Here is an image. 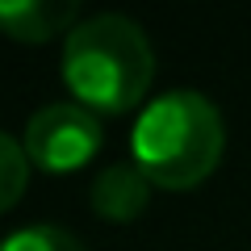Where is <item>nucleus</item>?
<instances>
[{
	"instance_id": "obj_1",
	"label": "nucleus",
	"mask_w": 251,
	"mask_h": 251,
	"mask_svg": "<svg viewBox=\"0 0 251 251\" xmlns=\"http://www.w3.org/2000/svg\"><path fill=\"white\" fill-rule=\"evenodd\" d=\"M155 75V50L143 25L122 13L80 21L63 46V80L92 113H126L143 100Z\"/></svg>"
},
{
	"instance_id": "obj_2",
	"label": "nucleus",
	"mask_w": 251,
	"mask_h": 251,
	"mask_svg": "<svg viewBox=\"0 0 251 251\" xmlns=\"http://www.w3.org/2000/svg\"><path fill=\"white\" fill-rule=\"evenodd\" d=\"M222 113L193 88H172L138 113L130 151L134 168L159 188H193L222 159Z\"/></svg>"
},
{
	"instance_id": "obj_7",
	"label": "nucleus",
	"mask_w": 251,
	"mask_h": 251,
	"mask_svg": "<svg viewBox=\"0 0 251 251\" xmlns=\"http://www.w3.org/2000/svg\"><path fill=\"white\" fill-rule=\"evenodd\" d=\"M0 251H84V247L63 226H21L0 243Z\"/></svg>"
},
{
	"instance_id": "obj_6",
	"label": "nucleus",
	"mask_w": 251,
	"mask_h": 251,
	"mask_svg": "<svg viewBox=\"0 0 251 251\" xmlns=\"http://www.w3.org/2000/svg\"><path fill=\"white\" fill-rule=\"evenodd\" d=\"M25 180H29V155H25V147H21L13 134L0 130V214L25 193Z\"/></svg>"
},
{
	"instance_id": "obj_5",
	"label": "nucleus",
	"mask_w": 251,
	"mask_h": 251,
	"mask_svg": "<svg viewBox=\"0 0 251 251\" xmlns=\"http://www.w3.org/2000/svg\"><path fill=\"white\" fill-rule=\"evenodd\" d=\"M75 21L72 0H0V29L21 42H46Z\"/></svg>"
},
{
	"instance_id": "obj_3",
	"label": "nucleus",
	"mask_w": 251,
	"mask_h": 251,
	"mask_svg": "<svg viewBox=\"0 0 251 251\" xmlns=\"http://www.w3.org/2000/svg\"><path fill=\"white\" fill-rule=\"evenodd\" d=\"M105 143V126L80 100L42 105L25 126V155L42 172H75Z\"/></svg>"
},
{
	"instance_id": "obj_4",
	"label": "nucleus",
	"mask_w": 251,
	"mask_h": 251,
	"mask_svg": "<svg viewBox=\"0 0 251 251\" xmlns=\"http://www.w3.org/2000/svg\"><path fill=\"white\" fill-rule=\"evenodd\" d=\"M92 209L109 222H130L147 209V197H151V180L134 168V163H109V168L97 172L88 188Z\"/></svg>"
}]
</instances>
